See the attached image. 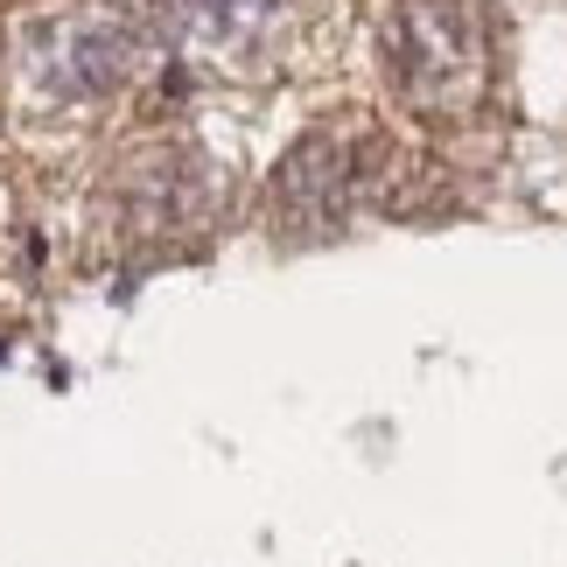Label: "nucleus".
Returning <instances> with one entry per match:
<instances>
[{"label":"nucleus","mask_w":567,"mask_h":567,"mask_svg":"<svg viewBox=\"0 0 567 567\" xmlns=\"http://www.w3.org/2000/svg\"><path fill=\"white\" fill-rule=\"evenodd\" d=\"M295 0H155L147 29L168 35L183 56L217 63V71H246L288 35Z\"/></svg>","instance_id":"obj_4"},{"label":"nucleus","mask_w":567,"mask_h":567,"mask_svg":"<svg viewBox=\"0 0 567 567\" xmlns=\"http://www.w3.org/2000/svg\"><path fill=\"white\" fill-rule=\"evenodd\" d=\"M379 176H385L379 126L358 120V113L322 120L280 155L274 183H267V225L288 238V246H322V238H337L372 204Z\"/></svg>","instance_id":"obj_3"},{"label":"nucleus","mask_w":567,"mask_h":567,"mask_svg":"<svg viewBox=\"0 0 567 567\" xmlns=\"http://www.w3.org/2000/svg\"><path fill=\"white\" fill-rule=\"evenodd\" d=\"M126 204L141 210V225L176 231V225H196V217L210 210V176H204V162H196V155L162 147V155H147L141 176L126 183Z\"/></svg>","instance_id":"obj_5"},{"label":"nucleus","mask_w":567,"mask_h":567,"mask_svg":"<svg viewBox=\"0 0 567 567\" xmlns=\"http://www.w3.org/2000/svg\"><path fill=\"white\" fill-rule=\"evenodd\" d=\"M385 99L421 134H476L505 92L497 0H392L379 21Z\"/></svg>","instance_id":"obj_1"},{"label":"nucleus","mask_w":567,"mask_h":567,"mask_svg":"<svg viewBox=\"0 0 567 567\" xmlns=\"http://www.w3.org/2000/svg\"><path fill=\"white\" fill-rule=\"evenodd\" d=\"M155 29L120 8H50L14 29V84L42 113H84L147 71Z\"/></svg>","instance_id":"obj_2"}]
</instances>
